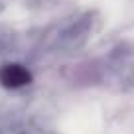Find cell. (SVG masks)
Wrapping results in <instances>:
<instances>
[{"label":"cell","instance_id":"1","mask_svg":"<svg viewBox=\"0 0 134 134\" xmlns=\"http://www.w3.org/2000/svg\"><path fill=\"white\" fill-rule=\"evenodd\" d=\"M0 83L6 89H20L32 83V73L20 63H8L0 69Z\"/></svg>","mask_w":134,"mask_h":134}]
</instances>
